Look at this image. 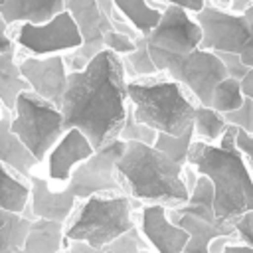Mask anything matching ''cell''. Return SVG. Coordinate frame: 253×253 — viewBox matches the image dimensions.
<instances>
[{
  "label": "cell",
  "mask_w": 253,
  "mask_h": 253,
  "mask_svg": "<svg viewBox=\"0 0 253 253\" xmlns=\"http://www.w3.org/2000/svg\"><path fill=\"white\" fill-rule=\"evenodd\" d=\"M126 83L125 61L109 49H101L83 69L69 71L59 105L63 130L79 128L95 150L117 140L130 109Z\"/></svg>",
  "instance_id": "obj_1"
},
{
  "label": "cell",
  "mask_w": 253,
  "mask_h": 253,
  "mask_svg": "<svg viewBox=\"0 0 253 253\" xmlns=\"http://www.w3.org/2000/svg\"><path fill=\"white\" fill-rule=\"evenodd\" d=\"M126 142L121 138L109 142L107 146L95 150L91 158H87L83 164H79L69 180L65 182V188L61 192H55L47 186V182L40 176L30 178L32 196H30V213L32 217L51 219L65 223L75 206L91 196L97 194H123L125 186L117 172V160L125 152Z\"/></svg>",
  "instance_id": "obj_2"
},
{
  "label": "cell",
  "mask_w": 253,
  "mask_h": 253,
  "mask_svg": "<svg viewBox=\"0 0 253 253\" xmlns=\"http://www.w3.org/2000/svg\"><path fill=\"white\" fill-rule=\"evenodd\" d=\"M235 134L237 128L227 126L217 144L194 140L186 164L211 182L215 217L227 223L253 210V174L235 146Z\"/></svg>",
  "instance_id": "obj_3"
},
{
  "label": "cell",
  "mask_w": 253,
  "mask_h": 253,
  "mask_svg": "<svg viewBox=\"0 0 253 253\" xmlns=\"http://www.w3.org/2000/svg\"><path fill=\"white\" fill-rule=\"evenodd\" d=\"M117 172L128 196L140 204H160L174 210L190 198L184 166L150 144L126 142L117 160Z\"/></svg>",
  "instance_id": "obj_4"
},
{
  "label": "cell",
  "mask_w": 253,
  "mask_h": 253,
  "mask_svg": "<svg viewBox=\"0 0 253 253\" xmlns=\"http://www.w3.org/2000/svg\"><path fill=\"white\" fill-rule=\"evenodd\" d=\"M126 95L134 121L162 134L180 136L194 123L196 101L176 81H128Z\"/></svg>",
  "instance_id": "obj_5"
},
{
  "label": "cell",
  "mask_w": 253,
  "mask_h": 253,
  "mask_svg": "<svg viewBox=\"0 0 253 253\" xmlns=\"http://www.w3.org/2000/svg\"><path fill=\"white\" fill-rule=\"evenodd\" d=\"M136 202L126 194H97L79 202L65 223L63 243L81 241L93 249H105L125 233L132 223Z\"/></svg>",
  "instance_id": "obj_6"
},
{
  "label": "cell",
  "mask_w": 253,
  "mask_h": 253,
  "mask_svg": "<svg viewBox=\"0 0 253 253\" xmlns=\"http://www.w3.org/2000/svg\"><path fill=\"white\" fill-rule=\"evenodd\" d=\"M156 71H164L172 81L182 85L198 105L210 107L213 87L227 77L221 59L208 49H194L190 53H170L158 47H148Z\"/></svg>",
  "instance_id": "obj_7"
},
{
  "label": "cell",
  "mask_w": 253,
  "mask_h": 253,
  "mask_svg": "<svg viewBox=\"0 0 253 253\" xmlns=\"http://www.w3.org/2000/svg\"><path fill=\"white\" fill-rule=\"evenodd\" d=\"M12 132L32 152L36 162H43L57 140L63 136V115L57 105L32 91L18 95L12 111Z\"/></svg>",
  "instance_id": "obj_8"
},
{
  "label": "cell",
  "mask_w": 253,
  "mask_h": 253,
  "mask_svg": "<svg viewBox=\"0 0 253 253\" xmlns=\"http://www.w3.org/2000/svg\"><path fill=\"white\" fill-rule=\"evenodd\" d=\"M12 40L36 57L75 51L83 43L73 18L65 10L45 24H18L14 28Z\"/></svg>",
  "instance_id": "obj_9"
},
{
  "label": "cell",
  "mask_w": 253,
  "mask_h": 253,
  "mask_svg": "<svg viewBox=\"0 0 253 253\" xmlns=\"http://www.w3.org/2000/svg\"><path fill=\"white\" fill-rule=\"evenodd\" d=\"M194 20L202 30V49L213 53H241L249 40V24L243 14H233L208 2L194 14Z\"/></svg>",
  "instance_id": "obj_10"
},
{
  "label": "cell",
  "mask_w": 253,
  "mask_h": 253,
  "mask_svg": "<svg viewBox=\"0 0 253 253\" xmlns=\"http://www.w3.org/2000/svg\"><path fill=\"white\" fill-rule=\"evenodd\" d=\"M65 12L73 18L79 34H81V47L71 53L69 59H65V65L69 71L83 69L101 49H103V38L113 28V22L103 12L99 0H63Z\"/></svg>",
  "instance_id": "obj_11"
},
{
  "label": "cell",
  "mask_w": 253,
  "mask_h": 253,
  "mask_svg": "<svg viewBox=\"0 0 253 253\" xmlns=\"http://www.w3.org/2000/svg\"><path fill=\"white\" fill-rule=\"evenodd\" d=\"M148 47H158L170 53H190L202 43V30L194 14L178 6L162 8L158 26L144 38Z\"/></svg>",
  "instance_id": "obj_12"
},
{
  "label": "cell",
  "mask_w": 253,
  "mask_h": 253,
  "mask_svg": "<svg viewBox=\"0 0 253 253\" xmlns=\"http://www.w3.org/2000/svg\"><path fill=\"white\" fill-rule=\"evenodd\" d=\"M18 67L32 93L57 107L61 105L67 87V73H69L63 55L24 57L22 61H18Z\"/></svg>",
  "instance_id": "obj_13"
},
{
  "label": "cell",
  "mask_w": 253,
  "mask_h": 253,
  "mask_svg": "<svg viewBox=\"0 0 253 253\" xmlns=\"http://www.w3.org/2000/svg\"><path fill=\"white\" fill-rule=\"evenodd\" d=\"M138 231L156 253H182L188 243V233L170 221L168 208L160 204H144L140 208Z\"/></svg>",
  "instance_id": "obj_14"
},
{
  "label": "cell",
  "mask_w": 253,
  "mask_h": 253,
  "mask_svg": "<svg viewBox=\"0 0 253 253\" xmlns=\"http://www.w3.org/2000/svg\"><path fill=\"white\" fill-rule=\"evenodd\" d=\"M95 154L89 138L79 128H67L45 158L47 178L53 182H67L71 172Z\"/></svg>",
  "instance_id": "obj_15"
},
{
  "label": "cell",
  "mask_w": 253,
  "mask_h": 253,
  "mask_svg": "<svg viewBox=\"0 0 253 253\" xmlns=\"http://www.w3.org/2000/svg\"><path fill=\"white\" fill-rule=\"evenodd\" d=\"M168 217L172 223L182 227L188 233V243L182 253H210V245L217 237H235V229L227 221H206L188 213H178L168 210Z\"/></svg>",
  "instance_id": "obj_16"
},
{
  "label": "cell",
  "mask_w": 253,
  "mask_h": 253,
  "mask_svg": "<svg viewBox=\"0 0 253 253\" xmlns=\"http://www.w3.org/2000/svg\"><path fill=\"white\" fill-rule=\"evenodd\" d=\"M10 123H12V113L2 107V115H0V164H4L12 172H16L20 178L30 182L38 162L32 156V152L22 144V140L12 132Z\"/></svg>",
  "instance_id": "obj_17"
},
{
  "label": "cell",
  "mask_w": 253,
  "mask_h": 253,
  "mask_svg": "<svg viewBox=\"0 0 253 253\" xmlns=\"http://www.w3.org/2000/svg\"><path fill=\"white\" fill-rule=\"evenodd\" d=\"M63 10V0H6L0 8V18L8 28L16 24H45Z\"/></svg>",
  "instance_id": "obj_18"
},
{
  "label": "cell",
  "mask_w": 253,
  "mask_h": 253,
  "mask_svg": "<svg viewBox=\"0 0 253 253\" xmlns=\"http://www.w3.org/2000/svg\"><path fill=\"white\" fill-rule=\"evenodd\" d=\"M63 231L65 223L34 217L18 253H59L63 247Z\"/></svg>",
  "instance_id": "obj_19"
},
{
  "label": "cell",
  "mask_w": 253,
  "mask_h": 253,
  "mask_svg": "<svg viewBox=\"0 0 253 253\" xmlns=\"http://www.w3.org/2000/svg\"><path fill=\"white\" fill-rule=\"evenodd\" d=\"M32 186L0 164V208L12 213H30ZM32 215V213H30Z\"/></svg>",
  "instance_id": "obj_20"
},
{
  "label": "cell",
  "mask_w": 253,
  "mask_h": 253,
  "mask_svg": "<svg viewBox=\"0 0 253 253\" xmlns=\"http://www.w3.org/2000/svg\"><path fill=\"white\" fill-rule=\"evenodd\" d=\"M115 8L123 16L125 22L138 34L148 36L162 18V8H154L148 4V0H113Z\"/></svg>",
  "instance_id": "obj_21"
},
{
  "label": "cell",
  "mask_w": 253,
  "mask_h": 253,
  "mask_svg": "<svg viewBox=\"0 0 253 253\" xmlns=\"http://www.w3.org/2000/svg\"><path fill=\"white\" fill-rule=\"evenodd\" d=\"M24 91H30V87L20 73L16 51L0 55V103L2 107L12 113L18 95Z\"/></svg>",
  "instance_id": "obj_22"
},
{
  "label": "cell",
  "mask_w": 253,
  "mask_h": 253,
  "mask_svg": "<svg viewBox=\"0 0 253 253\" xmlns=\"http://www.w3.org/2000/svg\"><path fill=\"white\" fill-rule=\"evenodd\" d=\"M30 213H12L0 208V253L20 251L32 225Z\"/></svg>",
  "instance_id": "obj_23"
},
{
  "label": "cell",
  "mask_w": 253,
  "mask_h": 253,
  "mask_svg": "<svg viewBox=\"0 0 253 253\" xmlns=\"http://www.w3.org/2000/svg\"><path fill=\"white\" fill-rule=\"evenodd\" d=\"M178 213H188L206 221H217L213 211V186L206 176H198L194 182V188L190 190V198L186 204L174 208Z\"/></svg>",
  "instance_id": "obj_24"
},
{
  "label": "cell",
  "mask_w": 253,
  "mask_h": 253,
  "mask_svg": "<svg viewBox=\"0 0 253 253\" xmlns=\"http://www.w3.org/2000/svg\"><path fill=\"white\" fill-rule=\"evenodd\" d=\"M192 125H194V136L210 144H217L229 126L221 113H217L211 107H204V105H196Z\"/></svg>",
  "instance_id": "obj_25"
},
{
  "label": "cell",
  "mask_w": 253,
  "mask_h": 253,
  "mask_svg": "<svg viewBox=\"0 0 253 253\" xmlns=\"http://www.w3.org/2000/svg\"><path fill=\"white\" fill-rule=\"evenodd\" d=\"M194 140H196V136H194V125H192L180 136L158 132V136L154 140V148L160 150L162 154H166L172 162H176L180 166H186L188 164V152H190V146H192Z\"/></svg>",
  "instance_id": "obj_26"
},
{
  "label": "cell",
  "mask_w": 253,
  "mask_h": 253,
  "mask_svg": "<svg viewBox=\"0 0 253 253\" xmlns=\"http://www.w3.org/2000/svg\"><path fill=\"white\" fill-rule=\"evenodd\" d=\"M243 101H245V97L241 93V83L233 77H225L213 87L210 107L221 115H227V113L237 111L243 105Z\"/></svg>",
  "instance_id": "obj_27"
},
{
  "label": "cell",
  "mask_w": 253,
  "mask_h": 253,
  "mask_svg": "<svg viewBox=\"0 0 253 253\" xmlns=\"http://www.w3.org/2000/svg\"><path fill=\"white\" fill-rule=\"evenodd\" d=\"M125 65L130 69L132 75H154V73H158L152 59H150L144 36H136V49L126 55Z\"/></svg>",
  "instance_id": "obj_28"
},
{
  "label": "cell",
  "mask_w": 253,
  "mask_h": 253,
  "mask_svg": "<svg viewBox=\"0 0 253 253\" xmlns=\"http://www.w3.org/2000/svg\"><path fill=\"white\" fill-rule=\"evenodd\" d=\"M156 136H158V132L148 128V126H144V125H140V123H136L132 111L128 109V115H126V121H125L123 128H121V132H119V138L123 142H142V144L154 146Z\"/></svg>",
  "instance_id": "obj_29"
},
{
  "label": "cell",
  "mask_w": 253,
  "mask_h": 253,
  "mask_svg": "<svg viewBox=\"0 0 253 253\" xmlns=\"http://www.w3.org/2000/svg\"><path fill=\"white\" fill-rule=\"evenodd\" d=\"M103 49H109V51L117 53L119 57L128 55L136 49V38H132L128 34H123L119 30H109L103 38Z\"/></svg>",
  "instance_id": "obj_30"
},
{
  "label": "cell",
  "mask_w": 253,
  "mask_h": 253,
  "mask_svg": "<svg viewBox=\"0 0 253 253\" xmlns=\"http://www.w3.org/2000/svg\"><path fill=\"white\" fill-rule=\"evenodd\" d=\"M140 251H144V239L136 227H132L128 233H125L123 237H119L117 241H113L103 249V253H140Z\"/></svg>",
  "instance_id": "obj_31"
},
{
  "label": "cell",
  "mask_w": 253,
  "mask_h": 253,
  "mask_svg": "<svg viewBox=\"0 0 253 253\" xmlns=\"http://www.w3.org/2000/svg\"><path fill=\"white\" fill-rule=\"evenodd\" d=\"M223 117L229 126H235L239 130H245L247 134H253V101L251 99H245L237 111L227 113Z\"/></svg>",
  "instance_id": "obj_32"
},
{
  "label": "cell",
  "mask_w": 253,
  "mask_h": 253,
  "mask_svg": "<svg viewBox=\"0 0 253 253\" xmlns=\"http://www.w3.org/2000/svg\"><path fill=\"white\" fill-rule=\"evenodd\" d=\"M235 235H237V243H243L247 247H253V210L241 213L239 217H235L231 221Z\"/></svg>",
  "instance_id": "obj_33"
},
{
  "label": "cell",
  "mask_w": 253,
  "mask_h": 253,
  "mask_svg": "<svg viewBox=\"0 0 253 253\" xmlns=\"http://www.w3.org/2000/svg\"><path fill=\"white\" fill-rule=\"evenodd\" d=\"M215 55L221 59V63H223V67H225V71H227V77H233V79L241 81V79L247 75L249 67L241 61L239 53H215Z\"/></svg>",
  "instance_id": "obj_34"
},
{
  "label": "cell",
  "mask_w": 253,
  "mask_h": 253,
  "mask_svg": "<svg viewBox=\"0 0 253 253\" xmlns=\"http://www.w3.org/2000/svg\"><path fill=\"white\" fill-rule=\"evenodd\" d=\"M235 146L237 150L241 152L243 160L247 162L251 174H253V134H247L245 130H239L237 128V134H235Z\"/></svg>",
  "instance_id": "obj_35"
},
{
  "label": "cell",
  "mask_w": 253,
  "mask_h": 253,
  "mask_svg": "<svg viewBox=\"0 0 253 253\" xmlns=\"http://www.w3.org/2000/svg\"><path fill=\"white\" fill-rule=\"evenodd\" d=\"M243 16H245V20H247V24H249V40H247L243 51L239 53V57H241V61H243L249 69H253V4L243 12Z\"/></svg>",
  "instance_id": "obj_36"
},
{
  "label": "cell",
  "mask_w": 253,
  "mask_h": 253,
  "mask_svg": "<svg viewBox=\"0 0 253 253\" xmlns=\"http://www.w3.org/2000/svg\"><path fill=\"white\" fill-rule=\"evenodd\" d=\"M158 2H164L166 6L184 8V10L190 12V14H198V12L208 4V0H158Z\"/></svg>",
  "instance_id": "obj_37"
},
{
  "label": "cell",
  "mask_w": 253,
  "mask_h": 253,
  "mask_svg": "<svg viewBox=\"0 0 253 253\" xmlns=\"http://www.w3.org/2000/svg\"><path fill=\"white\" fill-rule=\"evenodd\" d=\"M10 51H16V43L8 36V24L0 18V55L10 53Z\"/></svg>",
  "instance_id": "obj_38"
},
{
  "label": "cell",
  "mask_w": 253,
  "mask_h": 253,
  "mask_svg": "<svg viewBox=\"0 0 253 253\" xmlns=\"http://www.w3.org/2000/svg\"><path fill=\"white\" fill-rule=\"evenodd\" d=\"M63 249H65V253H103V249H93L81 241H65Z\"/></svg>",
  "instance_id": "obj_39"
},
{
  "label": "cell",
  "mask_w": 253,
  "mask_h": 253,
  "mask_svg": "<svg viewBox=\"0 0 253 253\" xmlns=\"http://www.w3.org/2000/svg\"><path fill=\"white\" fill-rule=\"evenodd\" d=\"M239 83H241V93H243V97L253 101V69H249L247 75H245Z\"/></svg>",
  "instance_id": "obj_40"
},
{
  "label": "cell",
  "mask_w": 253,
  "mask_h": 253,
  "mask_svg": "<svg viewBox=\"0 0 253 253\" xmlns=\"http://www.w3.org/2000/svg\"><path fill=\"white\" fill-rule=\"evenodd\" d=\"M231 241H237V239L235 237H217V239H213L211 245H210V253H223L225 245L231 243Z\"/></svg>",
  "instance_id": "obj_41"
},
{
  "label": "cell",
  "mask_w": 253,
  "mask_h": 253,
  "mask_svg": "<svg viewBox=\"0 0 253 253\" xmlns=\"http://www.w3.org/2000/svg\"><path fill=\"white\" fill-rule=\"evenodd\" d=\"M223 253H253V247H247L243 243H237V241H231L225 245Z\"/></svg>",
  "instance_id": "obj_42"
},
{
  "label": "cell",
  "mask_w": 253,
  "mask_h": 253,
  "mask_svg": "<svg viewBox=\"0 0 253 253\" xmlns=\"http://www.w3.org/2000/svg\"><path fill=\"white\" fill-rule=\"evenodd\" d=\"M251 4H253V0H231V12L233 14H243Z\"/></svg>",
  "instance_id": "obj_43"
},
{
  "label": "cell",
  "mask_w": 253,
  "mask_h": 253,
  "mask_svg": "<svg viewBox=\"0 0 253 253\" xmlns=\"http://www.w3.org/2000/svg\"><path fill=\"white\" fill-rule=\"evenodd\" d=\"M4 2H6V0H0V8H2V4H4Z\"/></svg>",
  "instance_id": "obj_44"
},
{
  "label": "cell",
  "mask_w": 253,
  "mask_h": 253,
  "mask_svg": "<svg viewBox=\"0 0 253 253\" xmlns=\"http://www.w3.org/2000/svg\"><path fill=\"white\" fill-rule=\"evenodd\" d=\"M14 253H18V251H14Z\"/></svg>",
  "instance_id": "obj_45"
}]
</instances>
